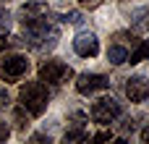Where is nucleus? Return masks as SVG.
Wrapping results in <instances>:
<instances>
[{
  "label": "nucleus",
  "mask_w": 149,
  "mask_h": 144,
  "mask_svg": "<svg viewBox=\"0 0 149 144\" xmlns=\"http://www.w3.org/2000/svg\"><path fill=\"white\" fill-rule=\"evenodd\" d=\"M73 50H76L81 58H94V55L100 52V42H97V37H94L92 31H84V34H79V37L73 39Z\"/></svg>",
  "instance_id": "nucleus-6"
},
{
  "label": "nucleus",
  "mask_w": 149,
  "mask_h": 144,
  "mask_svg": "<svg viewBox=\"0 0 149 144\" xmlns=\"http://www.w3.org/2000/svg\"><path fill=\"white\" fill-rule=\"evenodd\" d=\"M47 100L50 97H47V89L42 81H26L18 89V102L29 115H42L47 110Z\"/></svg>",
  "instance_id": "nucleus-1"
},
{
  "label": "nucleus",
  "mask_w": 149,
  "mask_h": 144,
  "mask_svg": "<svg viewBox=\"0 0 149 144\" xmlns=\"http://www.w3.org/2000/svg\"><path fill=\"white\" fill-rule=\"evenodd\" d=\"M113 139V131H102V134H94L92 142H110Z\"/></svg>",
  "instance_id": "nucleus-13"
},
{
  "label": "nucleus",
  "mask_w": 149,
  "mask_h": 144,
  "mask_svg": "<svg viewBox=\"0 0 149 144\" xmlns=\"http://www.w3.org/2000/svg\"><path fill=\"white\" fill-rule=\"evenodd\" d=\"M71 76H73L71 66H65V63H60V60H45V63L39 66V81H42V84H63V81L71 79Z\"/></svg>",
  "instance_id": "nucleus-3"
},
{
  "label": "nucleus",
  "mask_w": 149,
  "mask_h": 144,
  "mask_svg": "<svg viewBox=\"0 0 149 144\" xmlns=\"http://www.w3.org/2000/svg\"><path fill=\"white\" fill-rule=\"evenodd\" d=\"M45 13H47V8H45L42 3H26V5L21 8V24L39 21V18H45Z\"/></svg>",
  "instance_id": "nucleus-8"
},
{
  "label": "nucleus",
  "mask_w": 149,
  "mask_h": 144,
  "mask_svg": "<svg viewBox=\"0 0 149 144\" xmlns=\"http://www.w3.org/2000/svg\"><path fill=\"white\" fill-rule=\"evenodd\" d=\"M63 139L65 142H81V139H86V131L84 129H71V131H65Z\"/></svg>",
  "instance_id": "nucleus-11"
},
{
  "label": "nucleus",
  "mask_w": 149,
  "mask_h": 144,
  "mask_svg": "<svg viewBox=\"0 0 149 144\" xmlns=\"http://www.w3.org/2000/svg\"><path fill=\"white\" fill-rule=\"evenodd\" d=\"M126 60H128V63H141V60H149V39L139 42V45H136V50H134Z\"/></svg>",
  "instance_id": "nucleus-10"
},
{
  "label": "nucleus",
  "mask_w": 149,
  "mask_h": 144,
  "mask_svg": "<svg viewBox=\"0 0 149 144\" xmlns=\"http://www.w3.org/2000/svg\"><path fill=\"white\" fill-rule=\"evenodd\" d=\"M16 123H18V129H21V131H24V129L29 126V123L24 121V110H16Z\"/></svg>",
  "instance_id": "nucleus-14"
},
{
  "label": "nucleus",
  "mask_w": 149,
  "mask_h": 144,
  "mask_svg": "<svg viewBox=\"0 0 149 144\" xmlns=\"http://www.w3.org/2000/svg\"><path fill=\"white\" fill-rule=\"evenodd\" d=\"M81 3H86V5H89V3H97V0H81Z\"/></svg>",
  "instance_id": "nucleus-17"
},
{
  "label": "nucleus",
  "mask_w": 149,
  "mask_h": 144,
  "mask_svg": "<svg viewBox=\"0 0 149 144\" xmlns=\"http://www.w3.org/2000/svg\"><path fill=\"white\" fill-rule=\"evenodd\" d=\"M141 139H144V142H149V129H144V131H141Z\"/></svg>",
  "instance_id": "nucleus-16"
},
{
  "label": "nucleus",
  "mask_w": 149,
  "mask_h": 144,
  "mask_svg": "<svg viewBox=\"0 0 149 144\" xmlns=\"http://www.w3.org/2000/svg\"><path fill=\"white\" fill-rule=\"evenodd\" d=\"M8 136H10V129H8V126H5V123L0 121V142H5Z\"/></svg>",
  "instance_id": "nucleus-15"
},
{
  "label": "nucleus",
  "mask_w": 149,
  "mask_h": 144,
  "mask_svg": "<svg viewBox=\"0 0 149 144\" xmlns=\"http://www.w3.org/2000/svg\"><path fill=\"white\" fill-rule=\"evenodd\" d=\"M126 58H128V50H126L123 45H110V50H107V60H110L113 66L126 63Z\"/></svg>",
  "instance_id": "nucleus-9"
},
{
  "label": "nucleus",
  "mask_w": 149,
  "mask_h": 144,
  "mask_svg": "<svg viewBox=\"0 0 149 144\" xmlns=\"http://www.w3.org/2000/svg\"><path fill=\"white\" fill-rule=\"evenodd\" d=\"M26 71H29V60H26L24 55H18V52H8V55L0 58V79H3L5 84L18 81Z\"/></svg>",
  "instance_id": "nucleus-2"
},
{
  "label": "nucleus",
  "mask_w": 149,
  "mask_h": 144,
  "mask_svg": "<svg viewBox=\"0 0 149 144\" xmlns=\"http://www.w3.org/2000/svg\"><path fill=\"white\" fill-rule=\"evenodd\" d=\"M126 97L131 100V102H144L149 97V81L144 76H134V79H128L126 81Z\"/></svg>",
  "instance_id": "nucleus-7"
},
{
  "label": "nucleus",
  "mask_w": 149,
  "mask_h": 144,
  "mask_svg": "<svg viewBox=\"0 0 149 144\" xmlns=\"http://www.w3.org/2000/svg\"><path fill=\"white\" fill-rule=\"evenodd\" d=\"M8 29H10V16H8L5 10H0V34L8 31Z\"/></svg>",
  "instance_id": "nucleus-12"
},
{
  "label": "nucleus",
  "mask_w": 149,
  "mask_h": 144,
  "mask_svg": "<svg viewBox=\"0 0 149 144\" xmlns=\"http://www.w3.org/2000/svg\"><path fill=\"white\" fill-rule=\"evenodd\" d=\"M120 115V105L113 100V97H102V100H97L94 105H92V121L94 123H113L115 118Z\"/></svg>",
  "instance_id": "nucleus-4"
},
{
  "label": "nucleus",
  "mask_w": 149,
  "mask_h": 144,
  "mask_svg": "<svg viewBox=\"0 0 149 144\" xmlns=\"http://www.w3.org/2000/svg\"><path fill=\"white\" fill-rule=\"evenodd\" d=\"M110 87V79L102 73H81L76 79V89L79 94H94V92H105Z\"/></svg>",
  "instance_id": "nucleus-5"
}]
</instances>
